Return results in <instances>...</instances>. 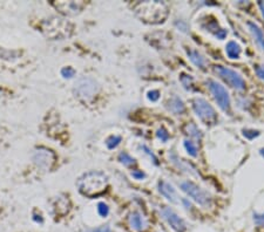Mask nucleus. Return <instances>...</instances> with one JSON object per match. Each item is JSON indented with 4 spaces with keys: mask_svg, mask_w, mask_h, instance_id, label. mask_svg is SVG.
Listing matches in <instances>:
<instances>
[{
    "mask_svg": "<svg viewBox=\"0 0 264 232\" xmlns=\"http://www.w3.org/2000/svg\"><path fill=\"white\" fill-rule=\"evenodd\" d=\"M99 90H100L99 84L93 78H90V76H85V78L79 79L74 87L76 95L80 98H84V100H88V98L93 97L94 95L98 94Z\"/></svg>",
    "mask_w": 264,
    "mask_h": 232,
    "instance_id": "6",
    "label": "nucleus"
},
{
    "mask_svg": "<svg viewBox=\"0 0 264 232\" xmlns=\"http://www.w3.org/2000/svg\"><path fill=\"white\" fill-rule=\"evenodd\" d=\"M98 211H99V214H100V216L106 217V216L108 215V212H109V208H108V205L106 204V203L101 202L98 204Z\"/></svg>",
    "mask_w": 264,
    "mask_h": 232,
    "instance_id": "23",
    "label": "nucleus"
},
{
    "mask_svg": "<svg viewBox=\"0 0 264 232\" xmlns=\"http://www.w3.org/2000/svg\"><path fill=\"white\" fill-rule=\"evenodd\" d=\"M187 54H188L190 61H192L194 65L197 66V67L201 69H206L207 61H206V59L203 58V55L201 53H199L195 49H188L187 50Z\"/></svg>",
    "mask_w": 264,
    "mask_h": 232,
    "instance_id": "16",
    "label": "nucleus"
},
{
    "mask_svg": "<svg viewBox=\"0 0 264 232\" xmlns=\"http://www.w3.org/2000/svg\"><path fill=\"white\" fill-rule=\"evenodd\" d=\"M33 161L41 169L51 170L55 163V154L50 149L40 147L34 151Z\"/></svg>",
    "mask_w": 264,
    "mask_h": 232,
    "instance_id": "9",
    "label": "nucleus"
},
{
    "mask_svg": "<svg viewBox=\"0 0 264 232\" xmlns=\"http://www.w3.org/2000/svg\"><path fill=\"white\" fill-rule=\"evenodd\" d=\"M243 135L246 136L247 139H253L257 138V136L260 135V133L257 132V130H253V129H247V130H243Z\"/></svg>",
    "mask_w": 264,
    "mask_h": 232,
    "instance_id": "25",
    "label": "nucleus"
},
{
    "mask_svg": "<svg viewBox=\"0 0 264 232\" xmlns=\"http://www.w3.org/2000/svg\"><path fill=\"white\" fill-rule=\"evenodd\" d=\"M215 72L217 73L219 78L222 80H224L227 84L233 87L236 91H244L246 90V81L243 80V78L236 73L233 69L223 67V66H215Z\"/></svg>",
    "mask_w": 264,
    "mask_h": 232,
    "instance_id": "8",
    "label": "nucleus"
},
{
    "mask_svg": "<svg viewBox=\"0 0 264 232\" xmlns=\"http://www.w3.org/2000/svg\"><path fill=\"white\" fill-rule=\"evenodd\" d=\"M254 222L259 227H264V214H255L254 215Z\"/></svg>",
    "mask_w": 264,
    "mask_h": 232,
    "instance_id": "26",
    "label": "nucleus"
},
{
    "mask_svg": "<svg viewBox=\"0 0 264 232\" xmlns=\"http://www.w3.org/2000/svg\"><path fill=\"white\" fill-rule=\"evenodd\" d=\"M184 148H186V150L188 151V154L192 155L193 157L197 156V148H196V145L194 144V142L189 141V139H186V141H184Z\"/></svg>",
    "mask_w": 264,
    "mask_h": 232,
    "instance_id": "19",
    "label": "nucleus"
},
{
    "mask_svg": "<svg viewBox=\"0 0 264 232\" xmlns=\"http://www.w3.org/2000/svg\"><path fill=\"white\" fill-rule=\"evenodd\" d=\"M135 13L148 24H160L168 15L166 4L161 1H142L134 6Z\"/></svg>",
    "mask_w": 264,
    "mask_h": 232,
    "instance_id": "2",
    "label": "nucleus"
},
{
    "mask_svg": "<svg viewBox=\"0 0 264 232\" xmlns=\"http://www.w3.org/2000/svg\"><path fill=\"white\" fill-rule=\"evenodd\" d=\"M167 107H168V109H169L171 113L176 114V115H179V114H182L184 112V109H186L183 101L181 100L179 96H173V97H171L170 100L168 101Z\"/></svg>",
    "mask_w": 264,
    "mask_h": 232,
    "instance_id": "15",
    "label": "nucleus"
},
{
    "mask_svg": "<svg viewBox=\"0 0 264 232\" xmlns=\"http://www.w3.org/2000/svg\"><path fill=\"white\" fill-rule=\"evenodd\" d=\"M41 28H43V32L45 33V36L53 40L68 38L73 31V26L67 20L56 17L50 18L46 21H44Z\"/></svg>",
    "mask_w": 264,
    "mask_h": 232,
    "instance_id": "3",
    "label": "nucleus"
},
{
    "mask_svg": "<svg viewBox=\"0 0 264 232\" xmlns=\"http://www.w3.org/2000/svg\"><path fill=\"white\" fill-rule=\"evenodd\" d=\"M184 129H186V133L190 136V138H193L195 139H202L201 130L197 128L196 125H194V123H188Z\"/></svg>",
    "mask_w": 264,
    "mask_h": 232,
    "instance_id": "18",
    "label": "nucleus"
},
{
    "mask_svg": "<svg viewBox=\"0 0 264 232\" xmlns=\"http://www.w3.org/2000/svg\"><path fill=\"white\" fill-rule=\"evenodd\" d=\"M180 186L182 191L186 192L189 197H192L194 201L199 203L200 205L209 206L211 204V198L209 193L201 189L199 186H196L195 183H193L192 181H184L180 184Z\"/></svg>",
    "mask_w": 264,
    "mask_h": 232,
    "instance_id": "5",
    "label": "nucleus"
},
{
    "mask_svg": "<svg viewBox=\"0 0 264 232\" xmlns=\"http://www.w3.org/2000/svg\"><path fill=\"white\" fill-rule=\"evenodd\" d=\"M86 232H110V228L108 225H103V227L97 228V229H92V230H88Z\"/></svg>",
    "mask_w": 264,
    "mask_h": 232,
    "instance_id": "29",
    "label": "nucleus"
},
{
    "mask_svg": "<svg viewBox=\"0 0 264 232\" xmlns=\"http://www.w3.org/2000/svg\"><path fill=\"white\" fill-rule=\"evenodd\" d=\"M61 74L63 78H72V76H74L75 71L71 67H66L61 71Z\"/></svg>",
    "mask_w": 264,
    "mask_h": 232,
    "instance_id": "27",
    "label": "nucleus"
},
{
    "mask_svg": "<svg viewBox=\"0 0 264 232\" xmlns=\"http://www.w3.org/2000/svg\"><path fill=\"white\" fill-rule=\"evenodd\" d=\"M129 227L133 232H142L147 228V221L140 212H132L129 216Z\"/></svg>",
    "mask_w": 264,
    "mask_h": 232,
    "instance_id": "12",
    "label": "nucleus"
},
{
    "mask_svg": "<svg viewBox=\"0 0 264 232\" xmlns=\"http://www.w3.org/2000/svg\"><path fill=\"white\" fill-rule=\"evenodd\" d=\"M181 82H182V85L184 86V88L186 90H193V78L190 75H186V74H182V76H181Z\"/></svg>",
    "mask_w": 264,
    "mask_h": 232,
    "instance_id": "21",
    "label": "nucleus"
},
{
    "mask_svg": "<svg viewBox=\"0 0 264 232\" xmlns=\"http://www.w3.org/2000/svg\"><path fill=\"white\" fill-rule=\"evenodd\" d=\"M119 160L122 164L125 165H133L135 164V160L130 155L127 154V152H121V154L119 155Z\"/></svg>",
    "mask_w": 264,
    "mask_h": 232,
    "instance_id": "20",
    "label": "nucleus"
},
{
    "mask_svg": "<svg viewBox=\"0 0 264 232\" xmlns=\"http://www.w3.org/2000/svg\"><path fill=\"white\" fill-rule=\"evenodd\" d=\"M259 5H260V7H261V11H262V14H263V17H264V2H259Z\"/></svg>",
    "mask_w": 264,
    "mask_h": 232,
    "instance_id": "33",
    "label": "nucleus"
},
{
    "mask_svg": "<svg viewBox=\"0 0 264 232\" xmlns=\"http://www.w3.org/2000/svg\"><path fill=\"white\" fill-rule=\"evenodd\" d=\"M193 108L194 110H195L196 115L199 116L202 122H205L206 125H215V123L217 122V114H216L214 108L211 107V104L207 102L205 98H194Z\"/></svg>",
    "mask_w": 264,
    "mask_h": 232,
    "instance_id": "4",
    "label": "nucleus"
},
{
    "mask_svg": "<svg viewBox=\"0 0 264 232\" xmlns=\"http://www.w3.org/2000/svg\"><path fill=\"white\" fill-rule=\"evenodd\" d=\"M132 175H133V177H135L136 180H142V179H145V174L142 173V171L135 170V171H133Z\"/></svg>",
    "mask_w": 264,
    "mask_h": 232,
    "instance_id": "32",
    "label": "nucleus"
},
{
    "mask_svg": "<svg viewBox=\"0 0 264 232\" xmlns=\"http://www.w3.org/2000/svg\"><path fill=\"white\" fill-rule=\"evenodd\" d=\"M158 97H160V92L158 91H151L148 92V98L153 102H155V101L158 100Z\"/></svg>",
    "mask_w": 264,
    "mask_h": 232,
    "instance_id": "28",
    "label": "nucleus"
},
{
    "mask_svg": "<svg viewBox=\"0 0 264 232\" xmlns=\"http://www.w3.org/2000/svg\"><path fill=\"white\" fill-rule=\"evenodd\" d=\"M157 135H158V138L160 139L162 142H167L168 139H169V133H168L164 128L158 129V133H157Z\"/></svg>",
    "mask_w": 264,
    "mask_h": 232,
    "instance_id": "24",
    "label": "nucleus"
},
{
    "mask_svg": "<svg viewBox=\"0 0 264 232\" xmlns=\"http://www.w3.org/2000/svg\"><path fill=\"white\" fill-rule=\"evenodd\" d=\"M215 36H216V38H217V39L223 40L224 38L227 37V31L223 30V28H219V30L215 33Z\"/></svg>",
    "mask_w": 264,
    "mask_h": 232,
    "instance_id": "30",
    "label": "nucleus"
},
{
    "mask_svg": "<svg viewBox=\"0 0 264 232\" xmlns=\"http://www.w3.org/2000/svg\"><path fill=\"white\" fill-rule=\"evenodd\" d=\"M121 142V138L120 136H110V138L107 139L106 141V145L109 149H114L116 147L117 144Z\"/></svg>",
    "mask_w": 264,
    "mask_h": 232,
    "instance_id": "22",
    "label": "nucleus"
},
{
    "mask_svg": "<svg viewBox=\"0 0 264 232\" xmlns=\"http://www.w3.org/2000/svg\"><path fill=\"white\" fill-rule=\"evenodd\" d=\"M108 186V177L101 171H90L78 180V189L82 195L95 197L105 192Z\"/></svg>",
    "mask_w": 264,
    "mask_h": 232,
    "instance_id": "1",
    "label": "nucleus"
},
{
    "mask_svg": "<svg viewBox=\"0 0 264 232\" xmlns=\"http://www.w3.org/2000/svg\"><path fill=\"white\" fill-rule=\"evenodd\" d=\"M248 27H249V30L251 32V34H253L254 39L257 43V45L260 46V48L264 52V33L263 31L261 30V28L257 26L255 23H248Z\"/></svg>",
    "mask_w": 264,
    "mask_h": 232,
    "instance_id": "14",
    "label": "nucleus"
},
{
    "mask_svg": "<svg viewBox=\"0 0 264 232\" xmlns=\"http://www.w3.org/2000/svg\"><path fill=\"white\" fill-rule=\"evenodd\" d=\"M52 4L59 12L67 15L80 13L86 6L85 1H53Z\"/></svg>",
    "mask_w": 264,
    "mask_h": 232,
    "instance_id": "11",
    "label": "nucleus"
},
{
    "mask_svg": "<svg viewBox=\"0 0 264 232\" xmlns=\"http://www.w3.org/2000/svg\"><path fill=\"white\" fill-rule=\"evenodd\" d=\"M158 187H160V192L166 197L168 201L174 203V204L179 203V199H177L179 198V197H177V193L169 183L164 182V181H161V182L158 183Z\"/></svg>",
    "mask_w": 264,
    "mask_h": 232,
    "instance_id": "13",
    "label": "nucleus"
},
{
    "mask_svg": "<svg viewBox=\"0 0 264 232\" xmlns=\"http://www.w3.org/2000/svg\"><path fill=\"white\" fill-rule=\"evenodd\" d=\"M161 215L162 217L167 221V223L170 225L171 228L174 229L176 232H184L187 229V225L184 223V221L180 217L174 210H171L170 208H167V206H163L161 210Z\"/></svg>",
    "mask_w": 264,
    "mask_h": 232,
    "instance_id": "10",
    "label": "nucleus"
},
{
    "mask_svg": "<svg viewBox=\"0 0 264 232\" xmlns=\"http://www.w3.org/2000/svg\"><path fill=\"white\" fill-rule=\"evenodd\" d=\"M207 85H208L209 91H211L215 101L217 102L218 107L225 113L230 112V97H229L227 90H225L223 86L219 85L218 82L214 80H208L207 81Z\"/></svg>",
    "mask_w": 264,
    "mask_h": 232,
    "instance_id": "7",
    "label": "nucleus"
},
{
    "mask_svg": "<svg viewBox=\"0 0 264 232\" xmlns=\"http://www.w3.org/2000/svg\"><path fill=\"white\" fill-rule=\"evenodd\" d=\"M225 52H227V55L230 59H238L241 55L242 49L241 46L238 45L237 43H235V41H229L227 46H225Z\"/></svg>",
    "mask_w": 264,
    "mask_h": 232,
    "instance_id": "17",
    "label": "nucleus"
},
{
    "mask_svg": "<svg viewBox=\"0 0 264 232\" xmlns=\"http://www.w3.org/2000/svg\"><path fill=\"white\" fill-rule=\"evenodd\" d=\"M255 72L262 80H264V66H260V65L255 66Z\"/></svg>",
    "mask_w": 264,
    "mask_h": 232,
    "instance_id": "31",
    "label": "nucleus"
}]
</instances>
